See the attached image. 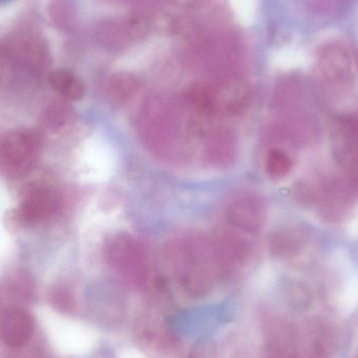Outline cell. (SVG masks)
Instances as JSON below:
<instances>
[{
	"label": "cell",
	"mask_w": 358,
	"mask_h": 358,
	"mask_svg": "<svg viewBox=\"0 0 358 358\" xmlns=\"http://www.w3.org/2000/svg\"><path fill=\"white\" fill-rule=\"evenodd\" d=\"M182 264L181 284L191 296H206L213 287L214 268L218 262L215 246L203 237L189 238L179 245Z\"/></svg>",
	"instance_id": "obj_1"
},
{
	"label": "cell",
	"mask_w": 358,
	"mask_h": 358,
	"mask_svg": "<svg viewBox=\"0 0 358 358\" xmlns=\"http://www.w3.org/2000/svg\"><path fill=\"white\" fill-rule=\"evenodd\" d=\"M41 149L39 134L29 130H8L0 134V174L8 179L22 178L31 171Z\"/></svg>",
	"instance_id": "obj_2"
},
{
	"label": "cell",
	"mask_w": 358,
	"mask_h": 358,
	"mask_svg": "<svg viewBox=\"0 0 358 358\" xmlns=\"http://www.w3.org/2000/svg\"><path fill=\"white\" fill-rule=\"evenodd\" d=\"M138 128L143 141L149 148L166 150L173 144L178 136L176 111L165 100L150 99L141 109Z\"/></svg>",
	"instance_id": "obj_3"
},
{
	"label": "cell",
	"mask_w": 358,
	"mask_h": 358,
	"mask_svg": "<svg viewBox=\"0 0 358 358\" xmlns=\"http://www.w3.org/2000/svg\"><path fill=\"white\" fill-rule=\"evenodd\" d=\"M109 264L125 279L136 285L148 280V257L142 244L129 234H119L107 244Z\"/></svg>",
	"instance_id": "obj_4"
},
{
	"label": "cell",
	"mask_w": 358,
	"mask_h": 358,
	"mask_svg": "<svg viewBox=\"0 0 358 358\" xmlns=\"http://www.w3.org/2000/svg\"><path fill=\"white\" fill-rule=\"evenodd\" d=\"M3 45L16 64L34 71H42L50 64L48 46L35 34L27 31L14 34L4 42Z\"/></svg>",
	"instance_id": "obj_5"
},
{
	"label": "cell",
	"mask_w": 358,
	"mask_h": 358,
	"mask_svg": "<svg viewBox=\"0 0 358 358\" xmlns=\"http://www.w3.org/2000/svg\"><path fill=\"white\" fill-rule=\"evenodd\" d=\"M20 197L21 201L17 208L24 222L25 229L52 218L61 206V196L56 187L36 189Z\"/></svg>",
	"instance_id": "obj_6"
},
{
	"label": "cell",
	"mask_w": 358,
	"mask_h": 358,
	"mask_svg": "<svg viewBox=\"0 0 358 358\" xmlns=\"http://www.w3.org/2000/svg\"><path fill=\"white\" fill-rule=\"evenodd\" d=\"M34 331L33 319L27 311L10 309L0 321V338L10 348H21L31 340Z\"/></svg>",
	"instance_id": "obj_7"
},
{
	"label": "cell",
	"mask_w": 358,
	"mask_h": 358,
	"mask_svg": "<svg viewBox=\"0 0 358 358\" xmlns=\"http://www.w3.org/2000/svg\"><path fill=\"white\" fill-rule=\"evenodd\" d=\"M227 218L235 229L254 233L262 224V210L255 198H240L229 204Z\"/></svg>",
	"instance_id": "obj_8"
},
{
	"label": "cell",
	"mask_w": 358,
	"mask_h": 358,
	"mask_svg": "<svg viewBox=\"0 0 358 358\" xmlns=\"http://www.w3.org/2000/svg\"><path fill=\"white\" fill-rule=\"evenodd\" d=\"M208 161L216 167H227L234 163L237 157V143L231 132L218 130L215 132L206 146Z\"/></svg>",
	"instance_id": "obj_9"
},
{
	"label": "cell",
	"mask_w": 358,
	"mask_h": 358,
	"mask_svg": "<svg viewBox=\"0 0 358 358\" xmlns=\"http://www.w3.org/2000/svg\"><path fill=\"white\" fill-rule=\"evenodd\" d=\"M138 345L145 353L153 357H168L178 346L169 332L159 328L142 330L138 336Z\"/></svg>",
	"instance_id": "obj_10"
},
{
	"label": "cell",
	"mask_w": 358,
	"mask_h": 358,
	"mask_svg": "<svg viewBox=\"0 0 358 358\" xmlns=\"http://www.w3.org/2000/svg\"><path fill=\"white\" fill-rule=\"evenodd\" d=\"M218 260L231 264L245 262L250 256V244L243 238L233 233L221 234L215 245Z\"/></svg>",
	"instance_id": "obj_11"
},
{
	"label": "cell",
	"mask_w": 358,
	"mask_h": 358,
	"mask_svg": "<svg viewBox=\"0 0 358 358\" xmlns=\"http://www.w3.org/2000/svg\"><path fill=\"white\" fill-rule=\"evenodd\" d=\"M140 88L138 78L128 71H119L111 76L107 84V96L115 105L127 103Z\"/></svg>",
	"instance_id": "obj_12"
},
{
	"label": "cell",
	"mask_w": 358,
	"mask_h": 358,
	"mask_svg": "<svg viewBox=\"0 0 358 358\" xmlns=\"http://www.w3.org/2000/svg\"><path fill=\"white\" fill-rule=\"evenodd\" d=\"M187 102L198 110L212 113L219 107L218 87L210 82H194L187 92Z\"/></svg>",
	"instance_id": "obj_13"
},
{
	"label": "cell",
	"mask_w": 358,
	"mask_h": 358,
	"mask_svg": "<svg viewBox=\"0 0 358 358\" xmlns=\"http://www.w3.org/2000/svg\"><path fill=\"white\" fill-rule=\"evenodd\" d=\"M48 83L63 98L69 101H79L85 94L83 83L71 71L56 69L48 75Z\"/></svg>",
	"instance_id": "obj_14"
},
{
	"label": "cell",
	"mask_w": 358,
	"mask_h": 358,
	"mask_svg": "<svg viewBox=\"0 0 358 358\" xmlns=\"http://www.w3.org/2000/svg\"><path fill=\"white\" fill-rule=\"evenodd\" d=\"M302 236L294 229H286L275 231L269 238L268 248L277 257H290L296 254L302 245Z\"/></svg>",
	"instance_id": "obj_15"
},
{
	"label": "cell",
	"mask_w": 358,
	"mask_h": 358,
	"mask_svg": "<svg viewBox=\"0 0 358 358\" xmlns=\"http://www.w3.org/2000/svg\"><path fill=\"white\" fill-rule=\"evenodd\" d=\"M73 109L65 101H55L48 105L41 115L44 127L58 130L69 125L73 120Z\"/></svg>",
	"instance_id": "obj_16"
},
{
	"label": "cell",
	"mask_w": 358,
	"mask_h": 358,
	"mask_svg": "<svg viewBox=\"0 0 358 358\" xmlns=\"http://www.w3.org/2000/svg\"><path fill=\"white\" fill-rule=\"evenodd\" d=\"M48 17L59 29H69L73 25L75 18L73 0H50Z\"/></svg>",
	"instance_id": "obj_17"
},
{
	"label": "cell",
	"mask_w": 358,
	"mask_h": 358,
	"mask_svg": "<svg viewBox=\"0 0 358 358\" xmlns=\"http://www.w3.org/2000/svg\"><path fill=\"white\" fill-rule=\"evenodd\" d=\"M292 159L284 151L273 149L266 157V171L271 178H282L292 170Z\"/></svg>",
	"instance_id": "obj_18"
},
{
	"label": "cell",
	"mask_w": 358,
	"mask_h": 358,
	"mask_svg": "<svg viewBox=\"0 0 358 358\" xmlns=\"http://www.w3.org/2000/svg\"><path fill=\"white\" fill-rule=\"evenodd\" d=\"M358 306V275H351L344 284L340 299L338 308L344 315H349Z\"/></svg>",
	"instance_id": "obj_19"
},
{
	"label": "cell",
	"mask_w": 358,
	"mask_h": 358,
	"mask_svg": "<svg viewBox=\"0 0 358 358\" xmlns=\"http://www.w3.org/2000/svg\"><path fill=\"white\" fill-rule=\"evenodd\" d=\"M125 31L130 39L134 41H142L150 34L151 24L144 17L134 15L128 18Z\"/></svg>",
	"instance_id": "obj_20"
},
{
	"label": "cell",
	"mask_w": 358,
	"mask_h": 358,
	"mask_svg": "<svg viewBox=\"0 0 358 358\" xmlns=\"http://www.w3.org/2000/svg\"><path fill=\"white\" fill-rule=\"evenodd\" d=\"M16 63L3 44L0 45V90L8 87L14 80Z\"/></svg>",
	"instance_id": "obj_21"
},
{
	"label": "cell",
	"mask_w": 358,
	"mask_h": 358,
	"mask_svg": "<svg viewBox=\"0 0 358 358\" xmlns=\"http://www.w3.org/2000/svg\"><path fill=\"white\" fill-rule=\"evenodd\" d=\"M3 224L6 231H10V234H18L27 229H25L24 222L21 218L20 213H19L17 208L6 210L3 216Z\"/></svg>",
	"instance_id": "obj_22"
},
{
	"label": "cell",
	"mask_w": 358,
	"mask_h": 358,
	"mask_svg": "<svg viewBox=\"0 0 358 358\" xmlns=\"http://www.w3.org/2000/svg\"><path fill=\"white\" fill-rule=\"evenodd\" d=\"M201 1L202 0H173L176 6L182 8H189V10L199 8Z\"/></svg>",
	"instance_id": "obj_23"
},
{
	"label": "cell",
	"mask_w": 358,
	"mask_h": 358,
	"mask_svg": "<svg viewBox=\"0 0 358 358\" xmlns=\"http://www.w3.org/2000/svg\"><path fill=\"white\" fill-rule=\"evenodd\" d=\"M350 233L355 236L358 235V215L350 224Z\"/></svg>",
	"instance_id": "obj_24"
}]
</instances>
